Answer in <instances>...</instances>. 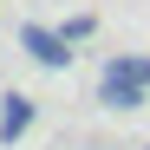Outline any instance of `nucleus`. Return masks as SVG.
<instances>
[{
  "label": "nucleus",
  "instance_id": "7ed1b4c3",
  "mask_svg": "<svg viewBox=\"0 0 150 150\" xmlns=\"http://www.w3.org/2000/svg\"><path fill=\"white\" fill-rule=\"evenodd\" d=\"M150 98V85H131V79H98V105L105 111H137Z\"/></svg>",
  "mask_w": 150,
  "mask_h": 150
},
{
  "label": "nucleus",
  "instance_id": "f257e3e1",
  "mask_svg": "<svg viewBox=\"0 0 150 150\" xmlns=\"http://www.w3.org/2000/svg\"><path fill=\"white\" fill-rule=\"evenodd\" d=\"M20 46H26V59L46 65V72H65L72 65V39L59 26H33V20H26V26H20Z\"/></svg>",
  "mask_w": 150,
  "mask_h": 150
},
{
  "label": "nucleus",
  "instance_id": "20e7f679",
  "mask_svg": "<svg viewBox=\"0 0 150 150\" xmlns=\"http://www.w3.org/2000/svg\"><path fill=\"white\" fill-rule=\"evenodd\" d=\"M105 79H131V85H150V59H144V52H117V59H105Z\"/></svg>",
  "mask_w": 150,
  "mask_h": 150
},
{
  "label": "nucleus",
  "instance_id": "423d86ee",
  "mask_svg": "<svg viewBox=\"0 0 150 150\" xmlns=\"http://www.w3.org/2000/svg\"><path fill=\"white\" fill-rule=\"evenodd\" d=\"M144 150H150V144H144Z\"/></svg>",
  "mask_w": 150,
  "mask_h": 150
},
{
  "label": "nucleus",
  "instance_id": "f03ea898",
  "mask_svg": "<svg viewBox=\"0 0 150 150\" xmlns=\"http://www.w3.org/2000/svg\"><path fill=\"white\" fill-rule=\"evenodd\" d=\"M26 131H33V98L26 91H7L0 98V144H20Z\"/></svg>",
  "mask_w": 150,
  "mask_h": 150
},
{
  "label": "nucleus",
  "instance_id": "39448f33",
  "mask_svg": "<svg viewBox=\"0 0 150 150\" xmlns=\"http://www.w3.org/2000/svg\"><path fill=\"white\" fill-rule=\"evenodd\" d=\"M59 33H65L72 46H79V39H91V33H98V20H91V13H72V20H65V26H59Z\"/></svg>",
  "mask_w": 150,
  "mask_h": 150
}]
</instances>
